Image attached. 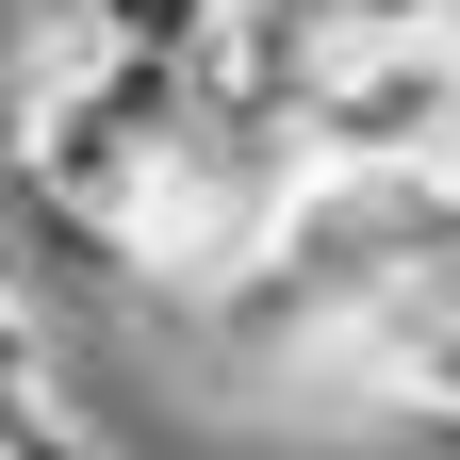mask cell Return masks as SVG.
I'll list each match as a JSON object with an SVG mask.
<instances>
[{
	"instance_id": "obj_2",
	"label": "cell",
	"mask_w": 460,
	"mask_h": 460,
	"mask_svg": "<svg viewBox=\"0 0 460 460\" xmlns=\"http://www.w3.org/2000/svg\"><path fill=\"white\" fill-rule=\"evenodd\" d=\"M66 17H115V33H148V0H66Z\"/></svg>"
},
{
	"instance_id": "obj_1",
	"label": "cell",
	"mask_w": 460,
	"mask_h": 460,
	"mask_svg": "<svg viewBox=\"0 0 460 460\" xmlns=\"http://www.w3.org/2000/svg\"><path fill=\"white\" fill-rule=\"evenodd\" d=\"M313 164H460V66L444 33H345L296 99Z\"/></svg>"
}]
</instances>
